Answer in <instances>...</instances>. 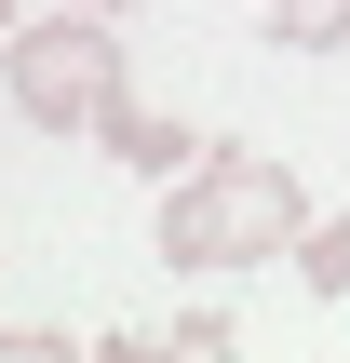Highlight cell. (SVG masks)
Returning <instances> with one entry per match:
<instances>
[{
  "label": "cell",
  "mask_w": 350,
  "mask_h": 363,
  "mask_svg": "<svg viewBox=\"0 0 350 363\" xmlns=\"http://www.w3.org/2000/svg\"><path fill=\"white\" fill-rule=\"evenodd\" d=\"M310 242V189L283 148H202L175 189H162V269H283Z\"/></svg>",
  "instance_id": "obj_1"
},
{
  "label": "cell",
  "mask_w": 350,
  "mask_h": 363,
  "mask_svg": "<svg viewBox=\"0 0 350 363\" xmlns=\"http://www.w3.org/2000/svg\"><path fill=\"white\" fill-rule=\"evenodd\" d=\"M297 283H310V296H350V202H337V216H310V242H297Z\"/></svg>",
  "instance_id": "obj_5"
},
{
  "label": "cell",
  "mask_w": 350,
  "mask_h": 363,
  "mask_svg": "<svg viewBox=\"0 0 350 363\" xmlns=\"http://www.w3.org/2000/svg\"><path fill=\"white\" fill-rule=\"evenodd\" d=\"M0 40H13V0H0Z\"/></svg>",
  "instance_id": "obj_6"
},
{
  "label": "cell",
  "mask_w": 350,
  "mask_h": 363,
  "mask_svg": "<svg viewBox=\"0 0 350 363\" xmlns=\"http://www.w3.org/2000/svg\"><path fill=\"white\" fill-rule=\"evenodd\" d=\"M94 148H108V162H135V175H162V189H175V175H189V135H175V121H162V108H135V94H121V108H108V121H94Z\"/></svg>",
  "instance_id": "obj_3"
},
{
  "label": "cell",
  "mask_w": 350,
  "mask_h": 363,
  "mask_svg": "<svg viewBox=\"0 0 350 363\" xmlns=\"http://www.w3.org/2000/svg\"><path fill=\"white\" fill-rule=\"evenodd\" d=\"M81 13H121V0H81Z\"/></svg>",
  "instance_id": "obj_7"
},
{
  "label": "cell",
  "mask_w": 350,
  "mask_h": 363,
  "mask_svg": "<svg viewBox=\"0 0 350 363\" xmlns=\"http://www.w3.org/2000/svg\"><path fill=\"white\" fill-rule=\"evenodd\" d=\"M0 94H13V121L27 135H94L135 81H121V40H108V13H81V0H54L40 27H13L0 40Z\"/></svg>",
  "instance_id": "obj_2"
},
{
  "label": "cell",
  "mask_w": 350,
  "mask_h": 363,
  "mask_svg": "<svg viewBox=\"0 0 350 363\" xmlns=\"http://www.w3.org/2000/svg\"><path fill=\"white\" fill-rule=\"evenodd\" d=\"M256 13H270L283 54H337V40H350V0H256Z\"/></svg>",
  "instance_id": "obj_4"
}]
</instances>
